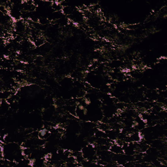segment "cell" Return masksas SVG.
Wrapping results in <instances>:
<instances>
[{
    "label": "cell",
    "instance_id": "1",
    "mask_svg": "<svg viewBox=\"0 0 167 167\" xmlns=\"http://www.w3.org/2000/svg\"><path fill=\"white\" fill-rule=\"evenodd\" d=\"M109 151H111L112 153L116 155L124 154V150H123L122 146H119L118 144H116L115 142L111 144L110 146Z\"/></svg>",
    "mask_w": 167,
    "mask_h": 167
}]
</instances>
